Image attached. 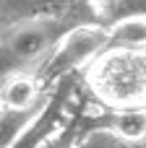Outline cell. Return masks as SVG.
Instances as JSON below:
<instances>
[{"mask_svg": "<svg viewBox=\"0 0 146 148\" xmlns=\"http://www.w3.org/2000/svg\"><path fill=\"white\" fill-rule=\"evenodd\" d=\"M107 49H146V16H128L110 26Z\"/></svg>", "mask_w": 146, "mask_h": 148, "instance_id": "52a82bcc", "label": "cell"}, {"mask_svg": "<svg viewBox=\"0 0 146 148\" xmlns=\"http://www.w3.org/2000/svg\"><path fill=\"white\" fill-rule=\"evenodd\" d=\"M65 34L68 29L55 18H31L8 31L0 44V81L16 73H26V68L39 60L44 62Z\"/></svg>", "mask_w": 146, "mask_h": 148, "instance_id": "3957f363", "label": "cell"}, {"mask_svg": "<svg viewBox=\"0 0 146 148\" xmlns=\"http://www.w3.org/2000/svg\"><path fill=\"white\" fill-rule=\"evenodd\" d=\"M86 133H110L123 140H144L146 138V107L141 109H115L110 107L102 114L81 117V138Z\"/></svg>", "mask_w": 146, "mask_h": 148, "instance_id": "277c9868", "label": "cell"}, {"mask_svg": "<svg viewBox=\"0 0 146 148\" xmlns=\"http://www.w3.org/2000/svg\"><path fill=\"white\" fill-rule=\"evenodd\" d=\"M91 91L115 109L146 107V49H107L89 65Z\"/></svg>", "mask_w": 146, "mask_h": 148, "instance_id": "6da1fadb", "label": "cell"}, {"mask_svg": "<svg viewBox=\"0 0 146 148\" xmlns=\"http://www.w3.org/2000/svg\"><path fill=\"white\" fill-rule=\"evenodd\" d=\"M42 81L39 75L31 73H16L10 78L3 81L0 86V107H10V109H31L37 104H42L47 99V94L42 91Z\"/></svg>", "mask_w": 146, "mask_h": 148, "instance_id": "5b68a950", "label": "cell"}, {"mask_svg": "<svg viewBox=\"0 0 146 148\" xmlns=\"http://www.w3.org/2000/svg\"><path fill=\"white\" fill-rule=\"evenodd\" d=\"M50 96L31 107V109H10V107H0V148H13L24 135L26 130L34 125V120L39 117V112L47 107Z\"/></svg>", "mask_w": 146, "mask_h": 148, "instance_id": "8992f818", "label": "cell"}, {"mask_svg": "<svg viewBox=\"0 0 146 148\" xmlns=\"http://www.w3.org/2000/svg\"><path fill=\"white\" fill-rule=\"evenodd\" d=\"M110 47V26L102 23H81L68 29V34L57 42V47L47 55V60L39 65V81L60 83L68 75H73L81 68H89L102 52Z\"/></svg>", "mask_w": 146, "mask_h": 148, "instance_id": "7a4b0ae2", "label": "cell"}, {"mask_svg": "<svg viewBox=\"0 0 146 148\" xmlns=\"http://www.w3.org/2000/svg\"><path fill=\"white\" fill-rule=\"evenodd\" d=\"M78 138H81V117L71 120V125H65L60 133H55L50 140H44L39 148H73Z\"/></svg>", "mask_w": 146, "mask_h": 148, "instance_id": "ba28073f", "label": "cell"}]
</instances>
